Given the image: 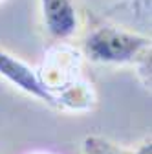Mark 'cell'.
<instances>
[{"label": "cell", "instance_id": "2", "mask_svg": "<svg viewBox=\"0 0 152 154\" xmlns=\"http://www.w3.org/2000/svg\"><path fill=\"white\" fill-rule=\"evenodd\" d=\"M81 68V55L68 46H55L44 57L42 73H39L42 86L50 92L55 103V94L61 92L70 83L77 81Z\"/></svg>", "mask_w": 152, "mask_h": 154}, {"label": "cell", "instance_id": "1", "mask_svg": "<svg viewBox=\"0 0 152 154\" xmlns=\"http://www.w3.org/2000/svg\"><path fill=\"white\" fill-rule=\"evenodd\" d=\"M84 53L90 61L101 64L139 63L150 53V38L116 26H101L88 35Z\"/></svg>", "mask_w": 152, "mask_h": 154}, {"label": "cell", "instance_id": "4", "mask_svg": "<svg viewBox=\"0 0 152 154\" xmlns=\"http://www.w3.org/2000/svg\"><path fill=\"white\" fill-rule=\"evenodd\" d=\"M41 9L44 28L53 38L64 41L75 33L79 18L71 0H41Z\"/></svg>", "mask_w": 152, "mask_h": 154}, {"label": "cell", "instance_id": "3", "mask_svg": "<svg viewBox=\"0 0 152 154\" xmlns=\"http://www.w3.org/2000/svg\"><path fill=\"white\" fill-rule=\"evenodd\" d=\"M0 75L6 77L9 83H13L22 92H26V94L33 95V97L55 106L53 97L50 95V92L42 86L37 70H33L28 63H24L22 59L11 55L9 51H6L2 48H0Z\"/></svg>", "mask_w": 152, "mask_h": 154}, {"label": "cell", "instance_id": "6", "mask_svg": "<svg viewBox=\"0 0 152 154\" xmlns=\"http://www.w3.org/2000/svg\"><path fill=\"white\" fill-rule=\"evenodd\" d=\"M132 154H152V147H150V141H145L139 149H136V152Z\"/></svg>", "mask_w": 152, "mask_h": 154}, {"label": "cell", "instance_id": "5", "mask_svg": "<svg viewBox=\"0 0 152 154\" xmlns=\"http://www.w3.org/2000/svg\"><path fill=\"white\" fill-rule=\"evenodd\" d=\"M83 150L84 154H128L117 145H114L99 136H88L83 141Z\"/></svg>", "mask_w": 152, "mask_h": 154}, {"label": "cell", "instance_id": "7", "mask_svg": "<svg viewBox=\"0 0 152 154\" xmlns=\"http://www.w3.org/2000/svg\"><path fill=\"white\" fill-rule=\"evenodd\" d=\"M141 4H143V0H134V6H136V11L138 13L141 11Z\"/></svg>", "mask_w": 152, "mask_h": 154}]
</instances>
